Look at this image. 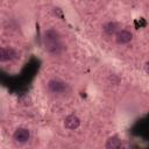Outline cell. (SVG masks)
I'll use <instances>...</instances> for the list:
<instances>
[{
	"label": "cell",
	"mask_w": 149,
	"mask_h": 149,
	"mask_svg": "<svg viewBox=\"0 0 149 149\" xmlns=\"http://www.w3.org/2000/svg\"><path fill=\"white\" fill-rule=\"evenodd\" d=\"M44 47L45 50L52 55H59L63 51V44L61 42V35L55 29H48L44 33Z\"/></svg>",
	"instance_id": "6da1fadb"
},
{
	"label": "cell",
	"mask_w": 149,
	"mask_h": 149,
	"mask_svg": "<svg viewBox=\"0 0 149 149\" xmlns=\"http://www.w3.org/2000/svg\"><path fill=\"white\" fill-rule=\"evenodd\" d=\"M48 86V90L49 92L54 93V94H62V93H65L66 90H68V84L59 79V78H52L48 81L47 84Z\"/></svg>",
	"instance_id": "7a4b0ae2"
},
{
	"label": "cell",
	"mask_w": 149,
	"mask_h": 149,
	"mask_svg": "<svg viewBox=\"0 0 149 149\" xmlns=\"http://www.w3.org/2000/svg\"><path fill=\"white\" fill-rule=\"evenodd\" d=\"M29 139H30V132L23 127L17 128L13 134V140L17 144H24L29 141Z\"/></svg>",
	"instance_id": "3957f363"
},
{
	"label": "cell",
	"mask_w": 149,
	"mask_h": 149,
	"mask_svg": "<svg viewBox=\"0 0 149 149\" xmlns=\"http://www.w3.org/2000/svg\"><path fill=\"white\" fill-rule=\"evenodd\" d=\"M133 35L129 30L126 29H120L116 34H115V42L118 44H127L132 41Z\"/></svg>",
	"instance_id": "277c9868"
},
{
	"label": "cell",
	"mask_w": 149,
	"mask_h": 149,
	"mask_svg": "<svg viewBox=\"0 0 149 149\" xmlns=\"http://www.w3.org/2000/svg\"><path fill=\"white\" fill-rule=\"evenodd\" d=\"M16 57H17V54L13 48L3 47L0 49V61L1 62H9V61L15 59Z\"/></svg>",
	"instance_id": "5b68a950"
},
{
	"label": "cell",
	"mask_w": 149,
	"mask_h": 149,
	"mask_svg": "<svg viewBox=\"0 0 149 149\" xmlns=\"http://www.w3.org/2000/svg\"><path fill=\"white\" fill-rule=\"evenodd\" d=\"M79 126H80V119H79L77 115H74V114L68 115V116L64 119V127H65L66 129L74 130V129H77Z\"/></svg>",
	"instance_id": "8992f818"
},
{
	"label": "cell",
	"mask_w": 149,
	"mask_h": 149,
	"mask_svg": "<svg viewBox=\"0 0 149 149\" xmlns=\"http://www.w3.org/2000/svg\"><path fill=\"white\" fill-rule=\"evenodd\" d=\"M120 24L118 23V22H115V21H109V22H107V23H105L104 24V27H102V30H104V33L106 34V35H114V34H116L120 29Z\"/></svg>",
	"instance_id": "52a82bcc"
},
{
	"label": "cell",
	"mask_w": 149,
	"mask_h": 149,
	"mask_svg": "<svg viewBox=\"0 0 149 149\" xmlns=\"http://www.w3.org/2000/svg\"><path fill=\"white\" fill-rule=\"evenodd\" d=\"M105 147L107 149H119L122 147V142L118 136H111L107 139Z\"/></svg>",
	"instance_id": "ba28073f"
},
{
	"label": "cell",
	"mask_w": 149,
	"mask_h": 149,
	"mask_svg": "<svg viewBox=\"0 0 149 149\" xmlns=\"http://www.w3.org/2000/svg\"><path fill=\"white\" fill-rule=\"evenodd\" d=\"M19 101H20V104L23 105V106H30V105H31V98H30L28 94L21 95V97L19 98Z\"/></svg>",
	"instance_id": "9c48e42d"
},
{
	"label": "cell",
	"mask_w": 149,
	"mask_h": 149,
	"mask_svg": "<svg viewBox=\"0 0 149 149\" xmlns=\"http://www.w3.org/2000/svg\"><path fill=\"white\" fill-rule=\"evenodd\" d=\"M143 70H144V72H146L147 74H149V61L144 63V65H143Z\"/></svg>",
	"instance_id": "30bf717a"
}]
</instances>
